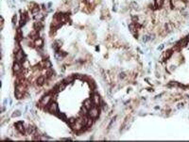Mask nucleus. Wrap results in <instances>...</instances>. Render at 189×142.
<instances>
[{"instance_id": "8", "label": "nucleus", "mask_w": 189, "mask_h": 142, "mask_svg": "<svg viewBox=\"0 0 189 142\" xmlns=\"http://www.w3.org/2000/svg\"><path fill=\"white\" fill-rule=\"evenodd\" d=\"M34 45L37 48H43L44 47V40L42 38H38L34 41Z\"/></svg>"}, {"instance_id": "10", "label": "nucleus", "mask_w": 189, "mask_h": 142, "mask_svg": "<svg viewBox=\"0 0 189 142\" xmlns=\"http://www.w3.org/2000/svg\"><path fill=\"white\" fill-rule=\"evenodd\" d=\"M33 25H34V29H36L37 31H41L44 28V24L42 23V21H36Z\"/></svg>"}, {"instance_id": "23", "label": "nucleus", "mask_w": 189, "mask_h": 142, "mask_svg": "<svg viewBox=\"0 0 189 142\" xmlns=\"http://www.w3.org/2000/svg\"><path fill=\"white\" fill-rule=\"evenodd\" d=\"M93 124V118L89 117L88 118V120H87V124H86V127H91Z\"/></svg>"}, {"instance_id": "27", "label": "nucleus", "mask_w": 189, "mask_h": 142, "mask_svg": "<svg viewBox=\"0 0 189 142\" xmlns=\"http://www.w3.org/2000/svg\"><path fill=\"white\" fill-rule=\"evenodd\" d=\"M126 76H127V73H126V72H124V71H122V72H120V73H119V77H120L121 79H124Z\"/></svg>"}, {"instance_id": "3", "label": "nucleus", "mask_w": 189, "mask_h": 142, "mask_svg": "<svg viewBox=\"0 0 189 142\" xmlns=\"http://www.w3.org/2000/svg\"><path fill=\"white\" fill-rule=\"evenodd\" d=\"M98 107H99V106L94 105L91 109H89V111H88V116L93 118H98V116H99V108H98Z\"/></svg>"}, {"instance_id": "30", "label": "nucleus", "mask_w": 189, "mask_h": 142, "mask_svg": "<svg viewBox=\"0 0 189 142\" xmlns=\"http://www.w3.org/2000/svg\"><path fill=\"white\" fill-rule=\"evenodd\" d=\"M16 21H17V17H16V15H13V16H12V19H11L12 24H14L15 23H16Z\"/></svg>"}, {"instance_id": "6", "label": "nucleus", "mask_w": 189, "mask_h": 142, "mask_svg": "<svg viewBox=\"0 0 189 142\" xmlns=\"http://www.w3.org/2000/svg\"><path fill=\"white\" fill-rule=\"evenodd\" d=\"M83 106L86 107L88 110L91 109V108L94 106V104H93L92 99H91V98H90V99H86V100L84 101V103H83Z\"/></svg>"}, {"instance_id": "15", "label": "nucleus", "mask_w": 189, "mask_h": 142, "mask_svg": "<svg viewBox=\"0 0 189 142\" xmlns=\"http://www.w3.org/2000/svg\"><path fill=\"white\" fill-rule=\"evenodd\" d=\"M27 133H28V134H30V135H34V134H36V131H37V130H36V128H35L34 126H30V125L27 127Z\"/></svg>"}, {"instance_id": "12", "label": "nucleus", "mask_w": 189, "mask_h": 142, "mask_svg": "<svg viewBox=\"0 0 189 142\" xmlns=\"http://www.w3.org/2000/svg\"><path fill=\"white\" fill-rule=\"evenodd\" d=\"M187 43H188V39H183V40H181L178 43H177V46H179V47H185L186 45H187Z\"/></svg>"}, {"instance_id": "22", "label": "nucleus", "mask_w": 189, "mask_h": 142, "mask_svg": "<svg viewBox=\"0 0 189 142\" xmlns=\"http://www.w3.org/2000/svg\"><path fill=\"white\" fill-rule=\"evenodd\" d=\"M20 50H21V47H20L18 42L16 41V42H15V46H14V53H17V52L20 51Z\"/></svg>"}, {"instance_id": "24", "label": "nucleus", "mask_w": 189, "mask_h": 142, "mask_svg": "<svg viewBox=\"0 0 189 142\" xmlns=\"http://www.w3.org/2000/svg\"><path fill=\"white\" fill-rule=\"evenodd\" d=\"M76 121H77V118H70L68 119V123H69L71 126H72Z\"/></svg>"}, {"instance_id": "2", "label": "nucleus", "mask_w": 189, "mask_h": 142, "mask_svg": "<svg viewBox=\"0 0 189 142\" xmlns=\"http://www.w3.org/2000/svg\"><path fill=\"white\" fill-rule=\"evenodd\" d=\"M49 113H51V114H57L58 113V111H59V107H58V104L53 101V102H51L47 106H46V108Z\"/></svg>"}, {"instance_id": "26", "label": "nucleus", "mask_w": 189, "mask_h": 142, "mask_svg": "<svg viewBox=\"0 0 189 142\" xmlns=\"http://www.w3.org/2000/svg\"><path fill=\"white\" fill-rule=\"evenodd\" d=\"M19 116H21L20 111H14V112H13V114H12V117H13V118H15V117H19Z\"/></svg>"}, {"instance_id": "4", "label": "nucleus", "mask_w": 189, "mask_h": 142, "mask_svg": "<svg viewBox=\"0 0 189 142\" xmlns=\"http://www.w3.org/2000/svg\"><path fill=\"white\" fill-rule=\"evenodd\" d=\"M15 127H16L17 131H18L19 133H21V134H24V133L26 132V128H25V126H24L23 121H18V122H16V123H15Z\"/></svg>"}, {"instance_id": "31", "label": "nucleus", "mask_w": 189, "mask_h": 142, "mask_svg": "<svg viewBox=\"0 0 189 142\" xmlns=\"http://www.w3.org/2000/svg\"><path fill=\"white\" fill-rule=\"evenodd\" d=\"M7 102H8V100H7V99H6V100H5V101H4V104H7Z\"/></svg>"}, {"instance_id": "14", "label": "nucleus", "mask_w": 189, "mask_h": 142, "mask_svg": "<svg viewBox=\"0 0 189 142\" xmlns=\"http://www.w3.org/2000/svg\"><path fill=\"white\" fill-rule=\"evenodd\" d=\"M173 55V50H167L166 52H164V54H163V57L165 58V59H168V58H170V57Z\"/></svg>"}, {"instance_id": "9", "label": "nucleus", "mask_w": 189, "mask_h": 142, "mask_svg": "<svg viewBox=\"0 0 189 142\" xmlns=\"http://www.w3.org/2000/svg\"><path fill=\"white\" fill-rule=\"evenodd\" d=\"M46 76H45V75L39 76V77L37 78V80H36L37 86H43V85L46 83Z\"/></svg>"}, {"instance_id": "21", "label": "nucleus", "mask_w": 189, "mask_h": 142, "mask_svg": "<svg viewBox=\"0 0 189 142\" xmlns=\"http://www.w3.org/2000/svg\"><path fill=\"white\" fill-rule=\"evenodd\" d=\"M130 7L132 8V9H139V6H138V4L136 3V2H132L131 4H130Z\"/></svg>"}, {"instance_id": "20", "label": "nucleus", "mask_w": 189, "mask_h": 142, "mask_svg": "<svg viewBox=\"0 0 189 142\" xmlns=\"http://www.w3.org/2000/svg\"><path fill=\"white\" fill-rule=\"evenodd\" d=\"M74 79H75V76H73V75H69V76H67L66 78H65V80H64V82L67 84V83H72L73 81H74Z\"/></svg>"}, {"instance_id": "17", "label": "nucleus", "mask_w": 189, "mask_h": 142, "mask_svg": "<svg viewBox=\"0 0 189 142\" xmlns=\"http://www.w3.org/2000/svg\"><path fill=\"white\" fill-rule=\"evenodd\" d=\"M35 19L37 20V21H42L44 18H45V14L44 13H41V12H39V13H37L35 16Z\"/></svg>"}, {"instance_id": "1", "label": "nucleus", "mask_w": 189, "mask_h": 142, "mask_svg": "<svg viewBox=\"0 0 189 142\" xmlns=\"http://www.w3.org/2000/svg\"><path fill=\"white\" fill-rule=\"evenodd\" d=\"M52 94L53 93H48V94L43 96L39 103V106H47L52 101Z\"/></svg>"}, {"instance_id": "13", "label": "nucleus", "mask_w": 189, "mask_h": 142, "mask_svg": "<svg viewBox=\"0 0 189 142\" xmlns=\"http://www.w3.org/2000/svg\"><path fill=\"white\" fill-rule=\"evenodd\" d=\"M163 3H164V0H154V6L156 9L162 8Z\"/></svg>"}, {"instance_id": "11", "label": "nucleus", "mask_w": 189, "mask_h": 142, "mask_svg": "<svg viewBox=\"0 0 189 142\" xmlns=\"http://www.w3.org/2000/svg\"><path fill=\"white\" fill-rule=\"evenodd\" d=\"M29 37H30L33 41H35L36 39H38V38H39V31H37L36 29L32 30V31L29 33Z\"/></svg>"}, {"instance_id": "29", "label": "nucleus", "mask_w": 189, "mask_h": 142, "mask_svg": "<svg viewBox=\"0 0 189 142\" xmlns=\"http://www.w3.org/2000/svg\"><path fill=\"white\" fill-rule=\"evenodd\" d=\"M56 43H57V44H58V46L61 48V46H62V42L61 41V40H57L56 41Z\"/></svg>"}, {"instance_id": "19", "label": "nucleus", "mask_w": 189, "mask_h": 142, "mask_svg": "<svg viewBox=\"0 0 189 142\" xmlns=\"http://www.w3.org/2000/svg\"><path fill=\"white\" fill-rule=\"evenodd\" d=\"M30 11H31V13L35 16V15H36L37 13H39V11H40V6H38V5H37V6H36L34 9H32Z\"/></svg>"}, {"instance_id": "5", "label": "nucleus", "mask_w": 189, "mask_h": 142, "mask_svg": "<svg viewBox=\"0 0 189 142\" xmlns=\"http://www.w3.org/2000/svg\"><path fill=\"white\" fill-rule=\"evenodd\" d=\"M92 101H93V104H94V105H97V106H99V104H100V103H101V100H100V97H99V95L98 94H94L92 96Z\"/></svg>"}, {"instance_id": "7", "label": "nucleus", "mask_w": 189, "mask_h": 142, "mask_svg": "<svg viewBox=\"0 0 189 142\" xmlns=\"http://www.w3.org/2000/svg\"><path fill=\"white\" fill-rule=\"evenodd\" d=\"M21 71H22V63L15 61L14 64H13V71L15 73H18V72H20Z\"/></svg>"}, {"instance_id": "16", "label": "nucleus", "mask_w": 189, "mask_h": 142, "mask_svg": "<svg viewBox=\"0 0 189 142\" xmlns=\"http://www.w3.org/2000/svg\"><path fill=\"white\" fill-rule=\"evenodd\" d=\"M14 95H15V98L16 99H22L24 97V92H21V91H18L15 90V92H14Z\"/></svg>"}, {"instance_id": "18", "label": "nucleus", "mask_w": 189, "mask_h": 142, "mask_svg": "<svg viewBox=\"0 0 189 142\" xmlns=\"http://www.w3.org/2000/svg\"><path fill=\"white\" fill-rule=\"evenodd\" d=\"M44 64H45V69H51V67H52V64L48 59L44 60Z\"/></svg>"}, {"instance_id": "25", "label": "nucleus", "mask_w": 189, "mask_h": 142, "mask_svg": "<svg viewBox=\"0 0 189 142\" xmlns=\"http://www.w3.org/2000/svg\"><path fill=\"white\" fill-rule=\"evenodd\" d=\"M36 6H37V4H35V3H33V2H31V3L28 4V7H29V9H30V10H31L32 9H34Z\"/></svg>"}, {"instance_id": "28", "label": "nucleus", "mask_w": 189, "mask_h": 142, "mask_svg": "<svg viewBox=\"0 0 189 142\" xmlns=\"http://www.w3.org/2000/svg\"><path fill=\"white\" fill-rule=\"evenodd\" d=\"M58 116H59V118H62L63 120H67V118H66V117H65V115H64L63 113H61V114H59Z\"/></svg>"}]
</instances>
